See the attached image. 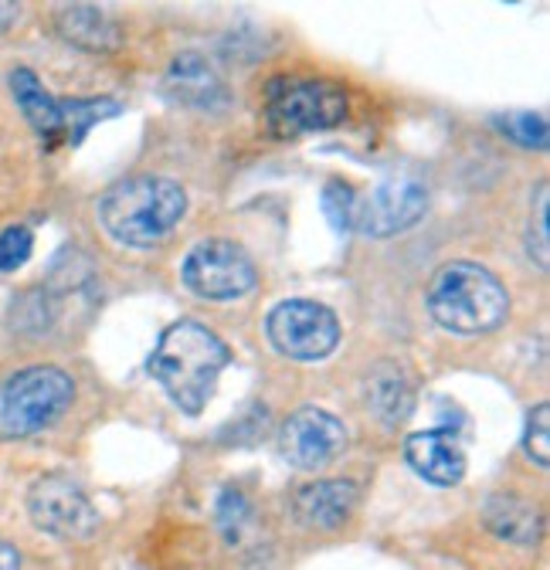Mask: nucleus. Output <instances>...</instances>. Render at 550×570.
Masks as SVG:
<instances>
[{
  "mask_svg": "<svg viewBox=\"0 0 550 570\" xmlns=\"http://www.w3.org/2000/svg\"><path fill=\"white\" fill-rule=\"evenodd\" d=\"M228 361H232V350L225 346L218 333H212L208 326H200L194 320H184V323H174L160 336L150 356V374L164 384V391L180 411L200 414L208 407L215 384L222 371L228 367Z\"/></svg>",
  "mask_w": 550,
  "mask_h": 570,
  "instance_id": "nucleus-1",
  "label": "nucleus"
},
{
  "mask_svg": "<svg viewBox=\"0 0 550 570\" xmlns=\"http://www.w3.org/2000/svg\"><path fill=\"white\" fill-rule=\"evenodd\" d=\"M184 210H187V197L180 184L154 174L126 177L99 197L102 228L116 242L132 248H150L164 242L174 232V225L184 218Z\"/></svg>",
  "mask_w": 550,
  "mask_h": 570,
  "instance_id": "nucleus-2",
  "label": "nucleus"
},
{
  "mask_svg": "<svg viewBox=\"0 0 550 570\" xmlns=\"http://www.w3.org/2000/svg\"><path fill=\"white\" fill-rule=\"evenodd\" d=\"M429 313L439 326L472 336L497 330L510 313V299L500 278L483 265L452 262L442 265L429 285Z\"/></svg>",
  "mask_w": 550,
  "mask_h": 570,
  "instance_id": "nucleus-3",
  "label": "nucleus"
},
{
  "mask_svg": "<svg viewBox=\"0 0 550 570\" xmlns=\"http://www.w3.org/2000/svg\"><path fill=\"white\" fill-rule=\"evenodd\" d=\"M76 397V384L65 371L35 364L0 384V435L28 439L51 424Z\"/></svg>",
  "mask_w": 550,
  "mask_h": 570,
  "instance_id": "nucleus-4",
  "label": "nucleus"
},
{
  "mask_svg": "<svg viewBox=\"0 0 550 570\" xmlns=\"http://www.w3.org/2000/svg\"><path fill=\"white\" fill-rule=\"evenodd\" d=\"M347 116V96L323 79H279L268 86L262 122L272 136L293 139L303 132L330 129Z\"/></svg>",
  "mask_w": 550,
  "mask_h": 570,
  "instance_id": "nucleus-5",
  "label": "nucleus"
},
{
  "mask_svg": "<svg viewBox=\"0 0 550 570\" xmlns=\"http://www.w3.org/2000/svg\"><path fill=\"white\" fill-rule=\"evenodd\" d=\"M11 89H14V99H18L24 119L48 142H55V139L79 142L92 122H99L102 116H116L119 112L116 102H55L51 92L38 82V76H35V71H28V68L14 71Z\"/></svg>",
  "mask_w": 550,
  "mask_h": 570,
  "instance_id": "nucleus-6",
  "label": "nucleus"
},
{
  "mask_svg": "<svg viewBox=\"0 0 550 570\" xmlns=\"http://www.w3.org/2000/svg\"><path fill=\"white\" fill-rule=\"evenodd\" d=\"M184 285L200 299H238L252 293L255 265L235 242H200L184 262Z\"/></svg>",
  "mask_w": 550,
  "mask_h": 570,
  "instance_id": "nucleus-7",
  "label": "nucleus"
},
{
  "mask_svg": "<svg viewBox=\"0 0 550 570\" xmlns=\"http://www.w3.org/2000/svg\"><path fill=\"white\" fill-rule=\"evenodd\" d=\"M268 340L293 361H320V356L336 350L340 323L320 303L289 299L268 313Z\"/></svg>",
  "mask_w": 550,
  "mask_h": 570,
  "instance_id": "nucleus-8",
  "label": "nucleus"
},
{
  "mask_svg": "<svg viewBox=\"0 0 550 570\" xmlns=\"http://www.w3.org/2000/svg\"><path fill=\"white\" fill-rule=\"evenodd\" d=\"M28 513L45 533L61 540H89L99 530V513L89 495L65 475H45L31 485Z\"/></svg>",
  "mask_w": 550,
  "mask_h": 570,
  "instance_id": "nucleus-9",
  "label": "nucleus"
},
{
  "mask_svg": "<svg viewBox=\"0 0 550 570\" xmlns=\"http://www.w3.org/2000/svg\"><path fill=\"white\" fill-rule=\"evenodd\" d=\"M429 210V190L415 177H391L384 180L357 214V228L371 238H391L419 225Z\"/></svg>",
  "mask_w": 550,
  "mask_h": 570,
  "instance_id": "nucleus-10",
  "label": "nucleus"
},
{
  "mask_svg": "<svg viewBox=\"0 0 550 570\" xmlns=\"http://www.w3.org/2000/svg\"><path fill=\"white\" fill-rule=\"evenodd\" d=\"M279 449L299 469H323L347 449V432L333 414L320 407H303L286 417L279 432Z\"/></svg>",
  "mask_w": 550,
  "mask_h": 570,
  "instance_id": "nucleus-11",
  "label": "nucleus"
},
{
  "mask_svg": "<svg viewBox=\"0 0 550 570\" xmlns=\"http://www.w3.org/2000/svg\"><path fill=\"white\" fill-rule=\"evenodd\" d=\"M404 455H407V465L432 485H455L465 475V452L459 439L445 432V428L411 435L404 442Z\"/></svg>",
  "mask_w": 550,
  "mask_h": 570,
  "instance_id": "nucleus-12",
  "label": "nucleus"
},
{
  "mask_svg": "<svg viewBox=\"0 0 550 570\" xmlns=\"http://www.w3.org/2000/svg\"><path fill=\"white\" fill-rule=\"evenodd\" d=\"M357 485L347 479H326V482H310L296 492V517L310 530H340L357 510Z\"/></svg>",
  "mask_w": 550,
  "mask_h": 570,
  "instance_id": "nucleus-13",
  "label": "nucleus"
},
{
  "mask_svg": "<svg viewBox=\"0 0 550 570\" xmlns=\"http://www.w3.org/2000/svg\"><path fill=\"white\" fill-rule=\"evenodd\" d=\"M55 24L76 48H86V51H112V48H119V28L112 24V18L106 11H99L92 4L58 8Z\"/></svg>",
  "mask_w": 550,
  "mask_h": 570,
  "instance_id": "nucleus-14",
  "label": "nucleus"
},
{
  "mask_svg": "<svg viewBox=\"0 0 550 570\" xmlns=\"http://www.w3.org/2000/svg\"><path fill=\"white\" fill-rule=\"evenodd\" d=\"M487 527L513 543H533L540 537V517L520 495H493L487 507Z\"/></svg>",
  "mask_w": 550,
  "mask_h": 570,
  "instance_id": "nucleus-15",
  "label": "nucleus"
},
{
  "mask_svg": "<svg viewBox=\"0 0 550 570\" xmlns=\"http://www.w3.org/2000/svg\"><path fill=\"white\" fill-rule=\"evenodd\" d=\"M170 89L177 92V99L194 102V106H212V99L225 96L222 82L215 79L212 65L197 58V55H180L170 68Z\"/></svg>",
  "mask_w": 550,
  "mask_h": 570,
  "instance_id": "nucleus-16",
  "label": "nucleus"
},
{
  "mask_svg": "<svg viewBox=\"0 0 550 570\" xmlns=\"http://www.w3.org/2000/svg\"><path fill=\"white\" fill-rule=\"evenodd\" d=\"M367 404H371L387 424H394V421L407 417L411 404H415V394H411V384H407V377H404L397 367H381V371L374 374V381H371Z\"/></svg>",
  "mask_w": 550,
  "mask_h": 570,
  "instance_id": "nucleus-17",
  "label": "nucleus"
},
{
  "mask_svg": "<svg viewBox=\"0 0 550 570\" xmlns=\"http://www.w3.org/2000/svg\"><path fill=\"white\" fill-rule=\"evenodd\" d=\"M323 214H326V222L340 232V235H347L351 228H357V214H361V204H357V194L351 184H343V180H330L323 187Z\"/></svg>",
  "mask_w": 550,
  "mask_h": 570,
  "instance_id": "nucleus-18",
  "label": "nucleus"
},
{
  "mask_svg": "<svg viewBox=\"0 0 550 570\" xmlns=\"http://www.w3.org/2000/svg\"><path fill=\"white\" fill-rule=\"evenodd\" d=\"M497 126L527 150H547V122L533 112H507L497 119Z\"/></svg>",
  "mask_w": 550,
  "mask_h": 570,
  "instance_id": "nucleus-19",
  "label": "nucleus"
},
{
  "mask_svg": "<svg viewBox=\"0 0 550 570\" xmlns=\"http://www.w3.org/2000/svg\"><path fill=\"white\" fill-rule=\"evenodd\" d=\"M523 449L527 455L547 469L550 462V404H537L530 421H527V435H523Z\"/></svg>",
  "mask_w": 550,
  "mask_h": 570,
  "instance_id": "nucleus-20",
  "label": "nucleus"
},
{
  "mask_svg": "<svg viewBox=\"0 0 550 570\" xmlns=\"http://www.w3.org/2000/svg\"><path fill=\"white\" fill-rule=\"evenodd\" d=\"M218 523H222V533L232 540V543H242L248 527H252V510L248 503L238 495V492H225L222 495V507H218Z\"/></svg>",
  "mask_w": 550,
  "mask_h": 570,
  "instance_id": "nucleus-21",
  "label": "nucleus"
},
{
  "mask_svg": "<svg viewBox=\"0 0 550 570\" xmlns=\"http://www.w3.org/2000/svg\"><path fill=\"white\" fill-rule=\"evenodd\" d=\"M31 232L28 228H8L4 235H0V272H14L28 262L31 255Z\"/></svg>",
  "mask_w": 550,
  "mask_h": 570,
  "instance_id": "nucleus-22",
  "label": "nucleus"
},
{
  "mask_svg": "<svg viewBox=\"0 0 550 570\" xmlns=\"http://www.w3.org/2000/svg\"><path fill=\"white\" fill-rule=\"evenodd\" d=\"M547 194L550 187H537V207H533V222H530V255L537 258L540 268H547Z\"/></svg>",
  "mask_w": 550,
  "mask_h": 570,
  "instance_id": "nucleus-23",
  "label": "nucleus"
},
{
  "mask_svg": "<svg viewBox=\"0 0 550 570\" xmlns=\"http://www.w3.org/2000/svg\"><path fill=\"white\" fill-rule=\"evenodd\" d=\"M0 570H21V557L11 543L0 540Z\"/></svg>",
  "mask_w": 550,
  "mask_h": 570,
  "instance_id": "nucleus-24",
  "label": "nucleus"
},
{
  "mask_svg": "<svg viewBox=\"0 0 550 570\" xmlns=\"http://www.w3.org/2000/svg\"><path fill=\"white\" fill-rule=\"evenodd\" d=\"M18 14H21L18 4H0V31H8L18 21Z\"/></svg>",
  "mask_w": 550,
  "mask_h": 570,
  "instance_id": "nucleus-25",
  "label": "nucleus"
}]
</instances>
